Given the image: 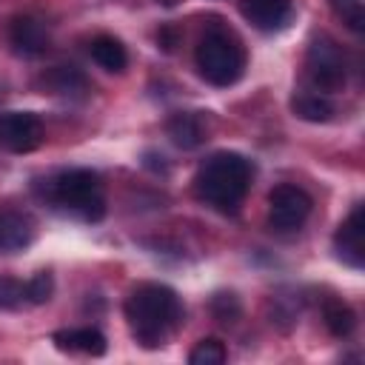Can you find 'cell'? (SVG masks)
Returning a JSON list of instances; mask_svg holds the SVG:
<instances>
[{"label":"cell","mask_w":365,"mask_h":365,"mask_svg":"<svg viewBox=\"0 0 365 365\" xmlns=\"http://www.w3.org/2000/svg\"><path fill=\"white\" fill-rule=\"evenodd\" d=\"M211 314H214V319L217 322H222V325H234L237 322V317L242 314V308H240V299H237V294H217L214 299H211Z\"/></svg>","instance_id":"cell-21"},{"label":"cell","mask_w":365,"mask_h":365,"mask_svg":"<svg viewBox=\"0 0 365 365\" xmlns=\"http://www.w3.org/2000/svg\"><path fill=\"white\" fill-rule=\"evenodd\" d=\"M322 319H325L328 334L336 336V339L351 336L354 328H356V314H354L342 299H328V302L322 305Z\"/></svg>","instance_id":"cell-17"},{"label":"cell","mask_w":365,"mask_h":365,"mask_svg":"<svg viewBox=\"0 0 365 365\" xmlns=\"http://www.w3.org/2000/svg\"><path fill=\"white\" fill-rule=\"evenodd\" d=\"M314 200L305 188L299 185H277L268 194V222L274 231L288 234V231H299L305 225V220L311 217Z\"/></svg>","instance_id":"cell-6"},{"label":"cell","mask_w":365,"mask_h":365,"mask_svg":"<svg viewBox=\"0 0 365 365\" xmlns=\"http://www.w3.org/2000/svg\"><path fill=\"white\" fill-rule=\"evenodd\" d=\"M291 111L299 117V120H308V123H325L331 120L334 114V103L325 97V94H314V91H302L291 100Z\"/></svg>","instance_id":"cell-16"},{"label":"cell","mask_w":365,"mask_h":365,"mask_svg":"<svg viewBox=\"0 0 365 365\" xmlns=\"http://www.w3.org/2000/svg\"><path fill=\"white\" fill-rule=\"evenodd\" d=\"M34 240V222L31 217L20 211H0V251H23Z\"/></svg>","instance_id":"cell-11"},{"label":"cell","mask_w":365,"mask_h":365,"mask_svg":"<svg viewBox=\"0 0 365 365\" xmlns=\"http://www.w3.org/2000/svg\"><path fill=\"white\" fill-rule=\"evenodd\" d=\"M305 68H308L311 83L322 91H336L345 86V54L325 34L311 40L308 54H305Z\"/></svg>","instance_id":"cell-5"},{"label":"cell","mask_w":365,"mask_h":365,"mask_svg":"<svg viewBox=\"0 0 365 365\" xmlns=\"http://www.w3.org/2000/svg\"><path fill=\"white\" fill-rule=\"evenodd\" d=\"M165 131H168L171 143L177 148H182V151H191V148L202 145V140H205V125H202L200 114H194V111L171 114L168 123H165Z\"/></svg>","instance_id":"cell-13"},{"label":"cell","mask_w":365,"mask_h":365,"mask_svg":"<svg viewBox=\"0 0 365 365\" xmlns=\"http://www.w3.org/2000/svg\"><path fill=\"white\" fill-rule=\"evenodd\" d=\"M54 345L60 348V351H68V354H88V356H103L106 354V336L97 331V328H91V325H86V328H66V331H57L54 334Z\"/></svg>","instance_id":"cell-12"},{"label":"cell","mask_w":365,"mask_h":365,"mask_svg":"<svg viewBox=\"0 0 365 365\" xmlns=\"http://www.w3.org/2000/svg\"><path fill=\"white\" fill-rule=\"evenodd\" d=\"M88 51H91V60H94L100 68H106V71H125V66H128L125 46H123L117 37H111V34L94 37Z\"/></svg>","instance_id":"cell-15"},{"label":"cell","mask_w":365,"mask_h":365,"mask_svg":"<svg viewBox=\"0 0 365 365\" xmlns=\"http://www.w3.org/2000/svg\"><path fill=\"white\" fill-rule=\"evenodd\" d=\"M9 43L17 54L23 57H37L48 48L51 37H48V29L43 26V20L31 17V14H20L9 23Z\"/></svg>","instance_id":"cell-9"},{"label":"cell","mask_w":365,"mask_h":365,"mask_svg":"<svg viewBox=\"0 0 365 365\" xmlns=\"http://www.w3.org/2000/svg\"><path fill=\"white\" fill-rule=\"evenodd\" d=\"M43 197L86 222H100L106 217V197L100 177L88 168H68L48 180H43Z\"/></svg>","instance_id":"cell-3"},{"label":"cell","mask_w":365,"mask_h":365,"mask_svg":"<svg viewBox=\"0 0 365 365\" xmlns=\"http://www.w3.org/2000/svg\"><path fill=\"white\" fill-rule=\"evenodd\" d=\"M43 143V123L31 111L0 114V148L11 154H29Z\"/></svg>","instance_id":"cell-7"},{"label":"cell","mask_w":365,"mask_h":365,"mask_svg":"<svg viewBox=\"0 0 365 365\" xmlns=\"http://www.w3.org/2000/svg\"><path fill=\"white\" fill-rule=\"evenodd\" d=\"M194 60L202 80H208L211 86H234L245 71V51L240 40L225 29L205 31L194 51Z\"/></svg>","instance_id":"cell-4"},{"label":"cell","mask_w":365,"mask_h":365,"mask_svg":"<svg viewBox=\"0 0 365 365\" xmlns=\"http://www.w3.org/2000/svg\"><path fill=\"white\" fill-rule=\"evenodd\" d=\"M157 40L163 43V48H165V51H171V48L177 46V34H174V29H163Z\"/></svg>","instance_id":"cell-23"},{"label":"cell","mask_w":365,"mask_h":365,"mask_svg":"<svg viewBox=\"0 0 365 365\" xmlns=\"http://www.w3.org/2000/svg\"><path fill=\"white\" fill-rule=\"evenodd\" d=\"M43 86L60 97H86V91H88L86 74L74 66H54L51 71L43 74Z\"/></svg>","instance_id":"cell-14"},{"label":"cell","mask_w":365,"mask_h":365,"mask_svg":"<svg viewBox=\"0 0 365 365\" xmlns=\"http://www.w3.org/2000/svg\"><path fill=\"white\" fill-rule=\"evenodd\" d=\"M331 11L336 14V20H342L351 31L362 34L365 31V3L362 0H328Z\"/></svg>","instance_id":"cell-19"},{"label":"cell","mask_w":365,"mask_h":365,"mask_svg":"<svg viewBox=\"0 0 365 365\" xmlns=\"http://www.w3.org/2000/svg\"><path fill=\"white\" fill-rule=\"evenodd\" d=\"M225 359H228V351H225L222 339H217V336L200 339L194 345V351L188 354V362L191 365H222Z\"/></svg>","instance_id":"cell-18"},{"label":"cell","mask_w":365,"mask_h":365,"mask_svg":"<svg viewBox=\"0 0 365 365\" xmlns=\"http://www.w3.org/2000/svg\"><path fill=\"white\" fill-rule=\"evenodd\" d=\"M294 14L291 0H242V17L259 31H279Z\"/></svg>","instance_id":"cell-10"},{"label":"cell","mask_w":365,"mask_h":365,"mask_svg":"<svg viewBox=\"0 0 365 365\" xmlns=\"http://www.w3.org/2000/svg\"><path fill=\"white\" fill-rule=\"evenodd\" d=\"M334 248L345 265L362 268V262H365V208L362 205H354L348 220L336 228Z\"/></svg>","instance_id":"cell-8"},{"label":"cell","mask_w":365,"mask_h":365,"mask_svg":"<svg viewBox=\"0 0 365 365\" xmlns=\"http://www.w3.org/2000/svg\"><path fill=\"white\" fill-rule=\"evenodd\" d=\"M251 177H254L251 160H245L237 151H220L200 165L194 177V191L211 208L222 214H234L251 188Z\"/></svg>","instance_id":"cell-2"},{"label":"cell","mask_w":365,"mask_h":365,"mask_svg":"<svg viewBox=\"0 0 365 365\" xmlns=\"http://www.w3.org/2000/svg\"><path fill=\"white\" fill-rule=\"evenodd\" d=\"M51 294H54V277H51V271H37L26 282V302H31V305L48 302Z\"/></svg>","instance_id":"cell-20"},{"label":"cell","mask_w":365,"mask_h":365,"mask_svg":"<svg viewBox=\"0 0 365 365\" xmlns=\"http://www.w3.org/2000/svg\"><path fill=\"white\" fill-rule=\"evenodd\" d=\"M26 302V282L14 277H0V308L3 311H17Z\"/></svg>","instance_id":"cell-22"},{"label":"cell","mask_w":365,"mask_h":365,"mask_svg":"<svg viewBox=\"0 0 365 365\" xmlns=\"http://www.w3.org/2000/svg\"><path fill=\"white\" fill-rule=\"evenodd\" d=\"M125 319H128L131 336L143 348H160L180 328L182 302L168 285L143 282L125 299Z\"/></svg>","instance_id":"cell-1"}]
</instances>
